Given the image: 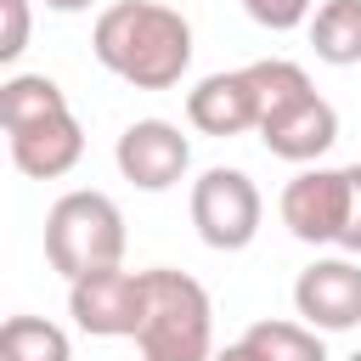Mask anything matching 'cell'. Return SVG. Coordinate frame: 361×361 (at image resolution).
<instances>
[{"mask_svg":"<svg viewBox=\"0 0 361 361\" xmlns=\"http://www.w3.org/2000/svg\"><path fill=\"white\" fill-rule=\"evenodd\" d=\"M293 310L316 333H344L361 322V265L355 259H316L293 282Z\"/></svg>","mask_w":361,"mask_h":361,"instance_id":"cell-8","label":"cell"},{"mask_svg":"<svg viewBox=\"0 0 361 361\" xmlns=\"http://www.w3.org/2000/svg\"><path fill=\"white\" fill-rule=\"evenodd\" d=\"M350 361H361V350H355V355H350Z\"/></svg>","mask_w":361,"mask_h":361,"instance_id":"cell-22","label":"cell"},{"mask_svg":"<svg viewBox=\"0 0 361 361\" xmlns=\"http://www.w3.org/2000/svg\"><path fill=\"white\" fill-rule=\"evenodd\" d=\"M6 135H11V164L34 180H56L85 158V130H79L73 107L51 113V118H34L23 130H6Z\"/></svg>","mask_w":361,"mask_h":361,"instance_id":"cell-11","label":"cell"},{"mask_svg":"<svg viewBox=\"0 0 361 361\" xmlns=\"http://www.w3.org/2000/svg\"><path fill=\"white\" fill-rule=\"evenodd\" d=\"M186 118H192V130H203V135H243V130H259V90H254V73H248V68H231V73L197 79V90L186 96Z\"/></svg>","mask_w":361,"mask_h":361,"instance_id":"cell-9","label":"cell"},{"mask_svg":"<svg viewBox=\"0 0 361 361\" xmlns=\"http://www.w3.org/2000/svg\"><path fill=\"white\" fill-rule=\"evenodd\" d=\"M90 51L135 90H169L192 68V23L164 0H118L96 17Z\"/></svg>","mask_w":361,"mask_h":361,"instance_id":"cell-1","label":"cell"},{"mask_svg":"<svg viewBox=\"0 0 361 361\" xmlns=\"http://www.w3.org/2000/svg\"><path fill=\"white\" fill-rule=\"evenodd\" d=\"M113 164H118V175H124L130 186H141V192H169V186L192 169V141H186L180 124H169V118H135V124L118 135Z\"/></svg>","mask_w":361,"mask_h":361,"instance_id":"cell-6","label":"cell"},{"mask_svg":"<svg viewBox=\"0 0 361 361\" xmlns=\"http://www.w3.org/2000/svg\"><path fill=\"white\" fill-rule=\"evenodd\" d=\"M310 45L322 62L355 68L361 62V0H322L310 17Z\"/></svg>","mask_w":361,"mask_h":361,"instance_id":"cell-12","label":"cell"},{"mask_svg":"<svg viewBox=\"0 0 361 361\" xmlns=\"http://www.w3.org/2000/svg\"><path fill=\"white\" fill-rule=\"evenodd\" d=\"M45 259L51 271H62L68 282L90 276V271H107L124 259V214L107 192H62L45 214Z\"/></svg>","mask_w":361,"mask_h":361,"instance_id":"cell-3","label":"cell"},{"mask_svg":"<svg viewBox=\"0 0 361 361\" xmlns=\"http://www.w3.org/2000/svg\"><path fill=\"white\" fill-rule=\"evenodd\" d=\"M51 113H68V96H62L56 79H45V73H11L0 85V118H6V130H23V124L51 118Z\"/></svg>","mask_w":361,"mask_h":361,"instance_id":"cell-13","label":"cell"},{"mask_svg":"<svg viewBox=\"0 0 361 361\" xmlns=\"http://www.w3.org/2000/svg\"><path fill=\"white\" fill-rule=\"evenodd\" d=\"M68 316L90 338H135L147 316V271L107 265V271L68 282Z\"/></svg>","mask_w":361,"mask_h":361,"instance_id":"cell-5","label":"cell"},{"mask_svg":"<svg viewBox=\"0 0 361 361\" xmlns=\"http://www.w3.org/2000/svg\"><path fill=\"white\" fill-rule=\"evenodd\" d=\"M310 6H316V0H243V11H248L259 28H271V34H288V28L310 23Z\"/></svg>","mask_w":361,"mask_h":361,"instance_id":"cell-17","label":"cell"},{"mask_svg":"<svg viewBox=\"0 0 361 361\" xmlns=\"http://www.w3.org/2000/svg\"><path fill=\"white\" fill-rule=\"evenodd\" d=\"M248 73H254V90H259V124H265L271 113H282V107H293V102H305V96L316 90L310 73H305L299 62H288V56L248 62Z\"/></svg>","mask_w":361,"mask_h":361,"instance_id":"cell-16","label":"cell"},{"mask_svg":"<svg viewBox=\"0 0 361 361\" xmlns=\"http://www.w3.org/2000/svg\"><path fill=\"white\" fill-rule=\"evenodd\" d=\"M214 361H259V355H254V350H248V344L237 338V344H226V350H214Z\"/></svg>","mask_w":361,"mask_h":361,"instance_id":"cell-20","label":"cell"},{"mask_svg":"<svg viewBox=\"0 0 361 361\" xmlns=\"http://www.w3.org/2000/svg\"><path fill=\"white\" fill-rule=\"evenodd\" d=\"M6 6V34H0V62H17L28 51V0H0Z\"/></svg>","mask_w":361,"mask_h":361,"instance_id":"cell-18","label":"cell"},{"mask_svg":"<svg viewBox=\"0 0 361 361\" xmlns=\"http://www.w3.org/2000/svg\"><path fill=\"white\" fill-rule=\"evenodd\" d=\"M344 169H350V220H344L338 248L344 254H361V164H344Z\"/></svg>","mask_w":361,"mask_h":361,"instance_id":"cell-19","label":"cell"},{"mask_svg":"<svg viewBox=\"0 0 361 361\" xmlns=\"http://www.w3.org/2000/svg\"><path fill=\"white\" fill-rule=\"evenodd\" d=\"M243 344H248L259 361H327L322 333L305 327V322H254V327L243 333Z\"/></svg>","mask_w":361,"mask_h":361,"instance_id":"cell-15","label":"cell"},{"mask_svg":"<svg viewBox=\"0 0 361 361\" xmlns=\"http://www.w3.org/2000/svg\"><path fill=\"white\" fill-rule=\"evenodd\" d=\"M39 6H51V11H90L96 0H39Z\"/></svg>","mask_w":361,"mask_h":361,"instance_id":"cell-21","label":"cell"},{"mask_svg":"<svg viewBox=\"0 0 361 361\" xmlns=\"http://www.w3.org/2000/svg\"><path fill=\"white\" fill-rule=\"evenodd\" d=\"M350 220V169H299L282 186V226L299 243H338Z\"/></svg>","mask_w":361,"mask_h":361,"instance_id":"cell-7","label":"cell"},{"mask_svg":"<svg viewBox=\"0 0 361 361\" xmlns=\"http://www.w3.org/2000/svg\"><path fill=\"white\" fill-rule=\"evenodd\" d=\"M259 214H265V197H259V186L243 169L214 164V169H203L192 180V226H197V237L214 254L248 248L259 237Z\"/></svg>","mask_w":361,"mask_h":361,"instance_id":"cell-4","label":"cell"},{"mask_svg":"<svg viewBox=\"0 0 361 361\" xmlns=\"http://www.w3.org/2000/svg\"><path fill=\"white\" fill-rule=\"evenodd\" d=\"M0 361H73V344L45 316H11L0 327Z\"/></svg>","mask_w":361,"mask_h":361,"instance_id":"cell-14","label":"cell"},{"mask_svg":"<svg viewBox=\"0 0 361 361\" xmlns=\"http://www.w3.org/2000/svg\"><path fill=\"white\" fill-rule=\"evenodd\" d=\"M259 141H265V152L271 158H288V164H316L333 141H338V113H333V102L327 96H305V102H293V107H282V113H271L265 124H259Z\"/></svg>","mask_w":361,"mask_h":361,"instance_id":"cell-10","label":"cell"},{"mask_svg":"<svg viewBox=\"0 0 361 361\" xmlns=\"http://www.w3.org/2000/svg\"><path fill=\"white\" fill-rule=\"evenodd\" d=\"M135 344H141V361H214V305L203 282L169 265H152Z\"/></svg>","mask_w":361,"mask_h":361,"instance_id":"cell-2","label":"cell"}]
</instances>
